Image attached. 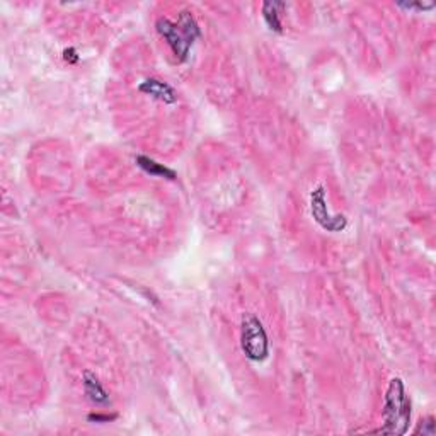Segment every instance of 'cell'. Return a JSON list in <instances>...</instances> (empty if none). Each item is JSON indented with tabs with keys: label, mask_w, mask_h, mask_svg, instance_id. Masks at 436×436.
Instances as JSON below:
<instances>
[{
	"label": "cell",
	"mask_w": 436,
	"mask_h": 436,
	"mask_svg": "<svg viewBox=\"0 0 436 436\" xmlns=\"http://www.w3.org/2000/svg\"><path fill=\"white\" fill-rule=\"evenodd\" d=\"M399 9H405V11H418V12H426L433 11L436 7L435 2H399L397 4Z\"/></svg>",
	"instance_id": "obj_10"
},
{
	"label": "cell",
	"mask_w": 436,
	"mask_h": 436,
	"mask_svg": "<svg viewBox=\"0 0 436 436\" xmlns=\"http://www.w3.org/2000/svg\"><path fill=\"white\" fill-rule=\"evenodd\" d=\"M413 416L411 397L408 395L405 386L400 377L390 378L383 395L382 421L383 425L378 430L372 431L373 435H405L409 431Z\"/></svg>",
	"instance_id": "obj_1"
},
{
	"label": "cell",
	"mask_w": 436,
	"mask_h": 436,
	"mask_svg": "<svg viewBox=\"0 0 436 436\" xmlns=\"http://www.w3.org/2000/svg\"><path fill=\"white\" fill-rule=\"evenodd\" d=\"M62 57H63V60H65V62H67L68 65L79 63V60H80L79 51L73 48V46H68V48H65V50L62 51Z\"/></svg>",
	"instance_id": "obj_13"
},
{
	"label": "cell",
	"mask_w": 436,
	"mask_h": 436,
	"mask_svg": "<svg viewBox=\"0 0 436 436\" xmlns=\"http://www.w3.org/2000/svg\"><path fill=\"white\" fill-rule=\"evenodd\" d=\"M138 90L145 96H150L152 99L164 102V105H176L178 102V90H176L169 82L161 80V79H150L142 80L138 84Z\"/></svg>",
	"instance_id": "obj_5"
},
{
	"label": "cell",
	"mask_w": 436,
	"mask_h": 436,
	"mask_svg": "<svg viewBox=\"0 0 436 436\" xmlns=\"http://www.w3.org/2000/svg\"><path fill=\"white\" fill-rule=\"evenodd\" d=\"M155 29H157L159 36L167 43L174 58L179 63L186 62L194 43H191V40L183 33V29L174 21H171L169 17H159L157 23H155Z\"/></svg>",
	"instance_id": "obj_4"
},
{
	"label": "cell",
	"mask_w": 436,
	"mask_h": 436,
	"mask_svg": "<svg viewBox=\"0 0 436 436\" xmlns=\"http://www.w3.org/2000/svg\"><path fill=\"white\" fill-rule=\"evenodd\" d=\"M135 162L142 171H145L147 174L154 176V178H164L169 181H176V178H178L174 169L164 166V164H159L157 161H154V159L147 157V155H137Z\"/></svg>",
	"instance_id": "obj_8"
},
{
	"label": "cell",
	"mask_w": 436,
	"mask_h": 436,
	"mask_svg": "<svg viewBox=\"0 0 436 436\" xmlns=\"http://www.w3.org/2000/svg\"><path fill=\"white\" fill-rule=\"evenodd\" d=\"M414 433L422 435V436H433L435 435V418L433 416L425 418V420L420 422V426L414 430Z\"/></svg>",
	"instance_id": "obj_12"
},
{
	"label": "cell",
	"mask_w": 436,
	"mask_h": 436,
	"mask_svg": "<svg viewBox=\"0 0 436 436\" xmlns=\"http://www.w3.org/2000/svg\"><path fill=\"white\" fill-rule=\"evenodd\" d=\"M82 386H84V394L87 395V399L96 405H107L110 404V392L106 390V387L102 386V382L99 377L90 370H85L82 373Z\"/></svg>",
	"instance_id": "obj_6"
},
{
	"label": "cell",
	"mask_w": 436,
	"mask_h": 436,
	"mask_svg": "<svg viewBox=\"0 0 436 436\" xmlns=\"http://www.w3.org/2000/svg\"><path fill=\"white\" fill-rule=\"evenodd\" d=\"M176 24H178L179 28L183 29V33L186 34L189 40H191V43H194L201 38V28H200V24H198V21L194 19L193 12L181 11L179 16H178V21H176Z\"/></svg>",
	"instance_id": "obj_9"
},
{
	"label": "cell",
	"mask_w": 436,
	"mask_h": 436,
	"mask_svg": "<svg viewBox=\"0 0 436 436\" xmlns=\"http://www.w3.org/2000/svg\"><path fill=\"white\" fill-rule=\"evenodd\" d=\"M310 213L319 227L326 232H343L348 227V218L344 215H331L327 208V193L322 184L310 193Z\"/></svg>",
	"instance_id": "obj_3"
},
{
	"label": "cell",
	"mask_w": 436,
	"mask_h": 436,
	"mask_svg": "<svg viewBox=\"0 0 436 436\" xmlns=\"http://www.w3.org/2000/svg\"><path fill=\"white\" fill-rule=\"evenodd\" d=\"M118 420V413H90L87 416L89 422H97V425H106Z\"/></svg>",
	"instance_id": "obj_11"
},
{
	"label": "cell",
	"mask_w": 436,
	"mask_h": 436,
	"mask_svg": "<svg viewBox=\"0 0 436 436\" xmlns=\"http://www.w3.org/2000/svg\"><path fill=\"white\" fill-rule=\"evenodd\" d=\"M240 348L244 356L252 363H262L270 358V336L261 319L252 312L244 314L240 322Z\"/></svg>",
	"instance_id": "obj_2"
},
{
	"label": "cell",
	"mask_w": 436,
	"mask_h": 436,
	"mask_svg": "<svg viewBox=\"0 0 436 436\" xmlns=\"http://www.w3.org/2000/svg\"><path fill=\"white\" fill-rule=\"evenodd\" d=\"M287 9V4L280 2V0H267L262 2L261 6V16L265 19L270 31L276 34L283 33V12Z\"/></svg>",
	"instance_id": "obj_7"
}]
</instances>
